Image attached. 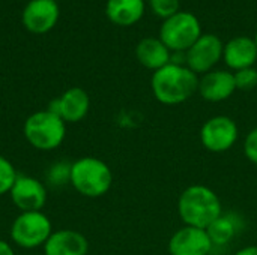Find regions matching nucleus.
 Masks as SVG:
<instances>
[{
	"label": "nucleus",
	"instance_id": "obj_3",
	"mask_svg": "<svg viewBox=\"0 0 257 255\" xmlns=\"http://www.w3.org/2000/svg\"><path fill=\"white\" fill-rule=\"evenodd\" d=\"M69 183L83 197L98 198L110 191L113 185V173L99 158L84 156L71 164Z\"/></svg>",
	"mask_w": 257,
	"mask_h": 255
},
{
	"label": "nucleus",
	"instance_id": "obj_10",
	"mask_svg": "<svg viewBox=\"0 0 257 255\" xmlns=\"http://www.w3.org/2000/svg\"><path fill=\"white\" fill-rule=\"evenodd\" d=\"M60 9L56 0H30L21 14L24 27L35 35L50 32L59 21Z\"/></svg>",
	"mask_w": 257,
	"mask_h": 255
},
{
	"label": "nucleus",
	"instance_id": "obj_19",
	"mask_svg": "<svg viewBox=\"0 0 257 255\" xmlns=\"http://www.w3.org/2000/svg\"><path fill=\"white\" fill-rule=\"evenodd\" d=\"M17 176H18V173H17L14 164L3 155H0V197L11 192V189L17 180Z\"/></svg>",
	"mask_w": 257,
	"mask_h": 255
},
{
	"label": "nucleus",
	"instance_id": "obj_9",
	"mask_svg": "<svg viewBox=\"0 0 257 255\" xmlns=\"http://www.w3.org/2000/svg\"><path fill=\"white\" fill-rule=\"evenodd\" d=\"M12 203L20 212H38L42 210L47 203V188L45 185L26 174H18L17 180L9 192Z\"/></svg>",
	"mask_w": 257,
	"mask_h": 255
},
{
	"label": "nucleus",
	"instance_id": "obj_17",
	"mask_svg": "<svg viewBox=\"0 0 257 255\" xmlns=\"http://www.w3.org/2000/svg\"><path fill=\"white\" fill-rule=\"evenodd\" d=\"M105 15L113 24L133 26L145 15V0H107Z\"/></svg>",
	"mask_w": 257,
	"mask_h": 255
},
{
	"label": "nucleus",
	"instance_id": "obj_14",
	"mask_svg": "<svg viewBox=\"0 0 257 255\" xmlns=\"http://www.w3.org/2000/svg\"><path fill=\"white\" fill-rule=\"evenodd\" d=\"M89 242L77 230H57L53 231L44 245L45 255H87Z\"/></svg>",
	"mask_w": 257,
	"mask_h": 255
},
{
	"label": "nucleus",
	"instance_id": "obj_12",
	"mask_svg": "<svg viewBox=\"0 0 257 255\" xmlns=\"http://www.w3.org/2000/svg\"><path fill=\"white\" fill-rule=\"evenodd\" d=\"M209 234L203 228L184 225L169 240L170 255H209L212 249Z\"/></svg>",
	"mask_w": 257,
	"mask_h": 255
},
{
	"label": "nucleus",
	"instance_id": "obj_5",
	"mask_svg": "<svg viewBox=\"0 0 257 255\" xmlns=\"http://www.w3.org/2000/svg\"><path fill=\"white\" fill-rule=\"evenodd\" d=\"M202 35L199 18L184 11L164 20L160 27L161 42L173 53H187Z\"/></svg>",
	"mask_w": 257,
	"mask_h": 255
},
{
	"label": "nucleus",
	"instance_id": "obj_18",
	"mask_svg": "<svg viewBox=\"0 0 257 255\" xmlns=\"http://www.w3.org/2000/svg\"><path fill=\"white\" fill-rule=\"evenodd\" d=\"M208 234H209V239L212 242V245H227L235 233H236V225L233 222V219H230L229 216H220L217 221H214L208 228H206Z\"/></svg>",
	"mask_w": 257,
	"mask_h": 255
},
{
	"label": "nucleus",
	"instance_id": "obj_23",
	"mask_svg": "<svg viewBox=\"0 0 257 255\" xmlns=\"http://www.w3.org/2000/svg\"><path fill=\"white\" fill-rule=\"evenodd\" d=\"M244 153H245V158L250 162L257 165V128L251 129L247 134L245 143H244Z\"/></svg>",
	"mask_w": 257,
	"mask_h": 255
},
{
	"label": "nucleus",
	"instance_id": "obj_13",
	"mask_svg": "<svg viewBox=\"0 0 257 255\" xmlns=\"http://www.w3.org/2000/svg\"><path fill=\"white\" fill-rule=\"evenodd\" d=\"M236 90L233 72L215 69L199 80V93L208 102H221L229 99Z\"/></svg>",
	"mask_w": 257,
	"mask_h": 255
},
{
	"label": "nucleus",
	"instance_id": "obj_8",
	"mask_svg": "<svg viewBox=\"0 0 257 255\" xmlns=\"http://www.w3.org/2000/svg\"><path fill=\"white\" fill-rule=\"evenodd\" d=\"M224 44L212 33L202 35L185 53V63L194 74H208L223 59Z\"/></svg>",
	"mask_w": 257,
	"mask_h": 255
},
{
	"label": "nucleus",
	"instance_id": "obj_21",
	"mask_svg": "<svg viewBox=\"0 0 257 255\" xmlns=\"http://www.w3.org/2000/svg\"><path fill=\"white\" fill-rule=\"evenodd\" d=\"M236 90L250 92L257 86V69L254 68H245L241 71L233 72Z\"/></svg>",
	"mask_w": 257,
	"mask_h": 255
},
{
	"label": "nucleus",
	"instance_id": "obj_22",
	"mask_svg": "<svg viewBox=\"0 0 257 255\" xmlns=\"http://www.w3.org/2000/svg\"><path fill=\"white\" fill-rule=\"evenodd\" d=\"M149 5H151V9L152 12L163 18V20H167L170 18L172 15L178 14L179 12V0H149Z\"/></svg>",
	"mask_w": 257,
	"mask_h": 255
},
{
	"label": "nucleus",
	"instance_id": "obj_6",
	"mask_svg": "<svg viewBox=\"0 0 257 255\" xmlns=\"http://www.w3.org/2000/svg\"><path fill=\"white\" fill-rule=\"evenodd\" d=\"M51 233V221L42 210L20 212L9 230L12 242L23 249H35L44 246Z\"/></svg>",
	"mask_w": 257,
	"mask_h": 255
},
{
	"label": "nucleus",
	"instance_id": "obj_25",
	"mask_svg": "<svg viewBox=\"0 0 257 255\" xmlns=\"http://www.w3.org/2000/svg\"><path fill=\"white\" fill-rule=\"evenodd\" d=\"M0 255H15L11 243H8L6 240H0Z\"/></svg>",
	"mask_w": 257,
	"mask_h": 255
},
{
	"label": "nucleus",
	"instance_id": "obj_11",
	"mask_svg": "<svg viewBox=\"0 0 257 255\" xmlns=\"http://www.w3.org/2000/svg\"><path fill=\"white\" fill-rule=\"evenodd\" d=\"M90 108V98L81 87H71L62 96L53 99L47 110L57 114L65 123H77L83 120Z\"/></svg>",
	"mask_w": 257,
	"mask_h": 255
},
{
	"label": "nucleus",
	"instance_id": "obj_20",
	"mask_svg": "<svg viewBox=\"0 0 257 255\" xmlns=\"http://www.w3.org/2000/svg\"><path fill=\"white\" fill-rule=\"evenodd\" d=\"M47 179L54 186H63V185L69 183V179H71V164L65 162V161L53 164L50 167L48 173H47Z\"/></svg>",
	"mask_w": 257,
	"mask_h": 255
},
{
	"label": "nucleus",
	"instance_id": "obj_16",
	"mask_svg": "<svg viewBox=\"0 0 257 255\" xmlns=\"http://www.w3.org/2000/svg\"><path fill=\"white\" fill-rule=\"evenodd\" d=\"M136 57L142 66L155 72L170 63L172 51L160 38H143L136 47Z\"/></svg>",
	"mask_w": 257,
	"mask_h": 255
},
{
	"label": "nucleus",
	"instance_id": "obj_4",
	"mask_svg": "<svg viewBox=\"0 0 257 255\" xmlns=\"http://www.w3.org/2000/svg\"><path fill=\"white\" fill-rule=\"evenodd\" d=\"M23 132L33 149L51 152L62 146L66 135V123L50 110H41L26 119Z\"/></svg>",
	"mask_w": 257,
	"mask_h": 255
},
{
	"label": "nucleus",
	"instance_id": "obj_24",
	"mask_svg": "<svg viewBox=\"0 0 257 255\" xmlns=\"http://www.w3.org/2000/svg\"><path fill=\"white\" fill-rule=\"evenodd\" d=\"M235 255H257V245H250V246H244L239 251H236Z\"/></svg>",
	"mask_w": 257,
	"mask_h": 255
},
{
	"label": "nucleus",
	"instance_id": "obj_2",
	"mask_svg": "<svg viewBox=\"0 0 257 255\" xmlns=\"http://www.w3.org/2000/svg\"><path fill=\"white\" fill-rule=\"evenodd\" d=\"M178 213L185 225L206 230L223 215L220 197L205 185H191L178 200Z\"/></svg>",
	"mask_w": 257,
	"mask_h": 255
},
{
	"label": "nucleus",
	"instance_id": "obj_26",
	"mask_svg": "<svg viewBox=\"0 0 257 255\" xmlns=\"http://www.w3.org/2000/svg\"><path fill=\"white\" fill-rule=\"evenodd\" d=\"M253 39H254V44H256V48H257V32H256V35H254V38H253Z\"/></svg>",
	"mask_w": 257,
	"mask_h": 255
},
{
	"label": "nucleus",
	"instance_id": "obj_1",
	"mask_svg": "<svg viewBox=\"0 0 257 255\" xmlns=\"http://www.w3.org/2000/svg\"><path fill=\"white\" fill-rule=\"evenodd\" d=\"M151 87L158 102L164 105H179L199 90V78L188 66L170 62L154 72Z\"/></svg>",
	"mask_w": 257,
	"mask_h": 255
},
{
	"label": "nucleus",
	"instance_id": "obj_15",
	"mask_svg": "<svg viewBox=\"0 0 257 255\" xmlns=\"http://www.w3.org/2000/svg\"><path fill=\"white\" fill-rule=\"evenodd\" d=\"M223 60L232 71L253 68L257 62V48L253 38L236 36L224 44Z\"/></svg>",
	"mask_w": 257,
	"mask_h": 255
},
{
	"label": "nucleus",
	"instance_id": "obj_7",
	"mask_svg": "<svg viewBox=\"0 0 257 255\" xmlns=\"http://www.w3.org/2000/svg\"><path fill=\"white\" fill-rule=\"evenodd\" d=\"M239 135L236 122L229 116H214L208 119L200 129V141L203 147L214 153L230 150Z\"/></svg>",
	"mask_w": 257,
	"mask_h": 255
}]
</instances>
